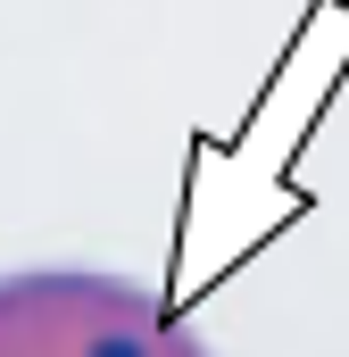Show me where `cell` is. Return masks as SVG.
Instances as JSON below:
<instances>
[{
  "mask_svg": "<svg viewBox=\"0 0 349 357\" xmlns=\"http://www.w3.org/2000/svg\"><path fill=\"white\" fill-rule=\"evenodd\" d=\"M0 357H208V341L133 274L25 266L0 274Z\"/></svg>",
  "mask_w": 349,
  "mask_h": 357,
  "instance_id": "1",
  "label": "cell"
}]
</instances>
